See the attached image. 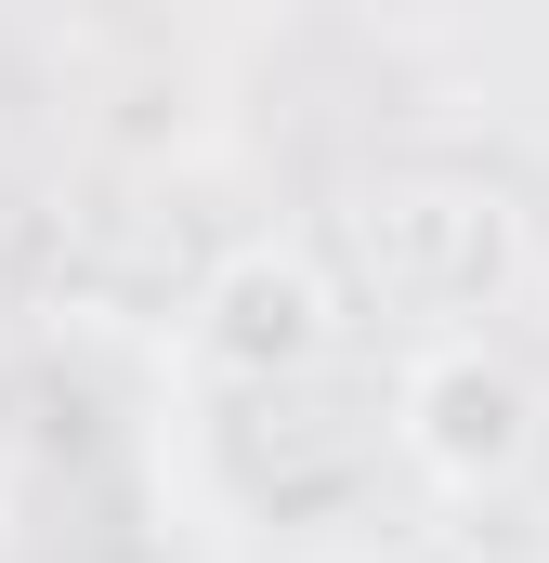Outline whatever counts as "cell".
Listing matches in <instances>:
<instances>
[{"instance_id": "obj_1", "label": "cell", "mask_w": 549, "mask_h": 563, "mask_svg": "<svg viewBox=\"0 0 549 563\" xmlns=\"http://www.w3.org/2000/svg\"><path fill=\"white\" fill-rule=\"evenodd\" d=\"M393 445H406L445 498L524 485V459H537V380H524V354H497L484 328L418 341L406 380H393Z\"/></svg>"}, {"instance_id": "obj_2", "label": "cell", "mask_w": 549, "mask_h": 563, "mask_svg": "<svg viewBox=\"0 0 549 563\" xmlns=\"http://www.w3.org/2000/svg\"><path fill=\"white\" fill-rule=\"evenodd\" d=\"M354 263L393 314H484L497 276H511V210L484 184H445V170H406V184H367L354 210Z\"/></svg>"}, {"instance_id": "obj_3", "label": "cell", "mask_w": 549, "mask_h": 563, "mask_svg": "<svg viewBox=\"0 0 549 563\" xmlns=\"http://www.w3.org/2000/svg\"><path fill=\"white\" fill-rule=\"evenodd\" d=\"M327 341H340V276L314 250H236L197 288V367L210 380L288 394L301 367H327Z\"/></svg>"}]
</instances>
